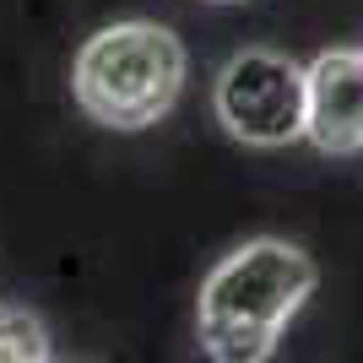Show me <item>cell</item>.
Segmentation results:
<instances>
[{
  "mask_svg": "<svg viewBox=\"0 0 363 363\" xmlns=\"http://www.w3.org/2000/svg\"><path fill=\"white\" fill-rule=\"evenodd\" d=\"M0 363H55L44 320L28 309H0Z\"/></svg>",
  "mask_w": 363,
  "mask_h": 363,
  "instance_id": "obj_5",
  "label": "cell"
},
{
  "mask_svg": "<svg viewBox=\"0 0 363 363\" xmlns=\"http://www.w3.org/2000/svg\"><path fill=\"white\" fill-rule=\"evenodd\" d=\"M184 87V44L157 22H114L76 49L71 92L108 130H147Z\"/></svg>",
  "mask_w": 363,
  "mask_h": 363,
  "instance_id": "obj_2",
  "label": "cell"
},
{
  "mask_svg": "<svg viewBox=\"0 0 363 363\" xmlns=\"http://www.w3.org/2000/svg\"><path fill=\"white\" fill-rule=\"evenodd\" d=\"M217 120L244 147H288L303 136V65L277 49H244L217 76Z\"/></svg>",
  "mask_w": 363,
  "mask_h": 363,
  "instance_id": "obj_3",
  "label": "cell"
},
{
  "mask_svg": "<svg viewBox=\"0 0 363 363\" xmlns=\"http://www.w3.org/2000/svg\"><path fill=\"white\" fill-rule=\"evenodd\" d=\"M320 272L298 244L250 239L212 266L196 298V331L212 363H266Z\"/></svg>",
  "mask_w": 363,
  "mask_h": 363,
  "instance_id": "obj_1",
  "label": "cell"
},
{
  "mask_svg": "<svg viewBox=\"0 0 363 363\" xmlns=\"http://www.w3.org/2000/svg\"><path fill=\"white\" fill-rule=\"evenodd\" d=\"M303 136L331 157L363 152V49H325L303 65Z\"/></svg>",
  "mask_w": 363,
  "mask_h": 363,
  "instance_id": "obj_4",
  "label": "cell"
}]
</instances>
